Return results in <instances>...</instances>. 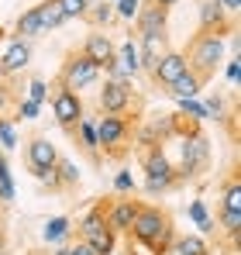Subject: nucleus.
Listing matches in <instances>:
<instances>
[{"label": "nucleus", "instance_id": "39448f33", "mask_svg": "<svg viewBox=\"0 0 241 255\" xmlns=\"http://www.w3.org/2000/svg\"><path fill=\"white\" fill-rule=\"evenodd\" d=\"M93 131H97V145L107 155H120L131 138V121H127V114H100L93 121Z\"/></svg>", "mask_w": 241, "mask_h": 255}, {"label": "nucleus", "instance_id": "20e7f679", "mask_svg": "<svg viewBox=\"0 0 241 255\" xmlns=\"http://www.w3.org/2000/svg\"><path fill=\"white\" fill-rule=\"evenodd\" d=\"M80 242L86 245H93L100 255H111L114 252V242H118V235L107 228V217H104V204H97V207H90V211L80 217Z\"/></svg>", "mask_w": 241, "mask_h": 255}, {"label": "nucleus", "instance_id": "ddd939ff", "mask_svg": "<svg viewBox=\"0 0 241 255\" xmlns=\"http://www.w3.org/2000/svg\"><path fill=\"white\" fill-rule=\"evenodd\" d=\"M165 24H169V10L159 7L155 0H141V7H138V14H134L138 38H141V35H159V31H165Z\"/></svg>", "mask_w": 241, "mask_h": 255}, {"label": "nucleus", "instance_id": "f3484780", "mask_svg": "<svg viewBox=\"0 0 241 255\" xmlns=\"http://www.w3.org/2000/svg\"><path fill=\"white\" fill-rule=\"evenodd\" d=\"M200 31L228 35V31H231V14H224L214 0H203V3H200Z\"/></svg>", "mask_w": 241, "mask_h": 255}, {"label": "nucleus", "instance_id": "a878e982", "mask_svg": "<svg viewBox=\"0 0 241 255\" xmlns=\"http://www.w3.org/2000/svg\"><path fill=\"white\" fill-rule=\"evenodd\" d=\"M55 176H59V186H62V190H69V186L80 183L76 162H73V159H62V155H59V162H55Z\"/></svg>", "mask_w": 241, "mask_h": 255}, {"label": "nucleus", "instance_id": "f704fd0d", "mask_svg": "<svg viewBox=\"0 0 241 255\" xmlns=\"http://www.w3.org/2000/svg\"><path fill=\"white\" fill-rule=\"evenodd\" d=\"M14 114H17V118H24V121H35V118L41 114V104L28 100V97H21V100H17V107H14Z\"/></svg>", "mask_w": 241, "mask_h": 255}, {"label": "nucleus", "instance_id": "72a5a7b5", "mask_svg": "<svg viewBox=\"0 0 241 255\" xmlns=\"http://www.w3.org/2000/svg\"><path fill=\"white\" fill-rule=\"evenodd\" d=\"M55 3H59V10H62L66 21H76V17L86 14V3H83V0H55Z\"/></svg>", "mask_w": 241, "mask_h": 255}, {"label": "nucleus", "instance_id": "e433bc0d", "mask_svg": "<svg viewBox=\"0 0 241 255\" xmlns=\"http://www.w3.org/2000/svg\"><path fill=\"white\" fill-rule=\"evenodd\" d=\"M28 100H35V104H45V100H48V83H45L41 76H35V80L28 83Z\"/></svg>", "mask_w": 241, "mask_h": 255}, {"label": "nucleus", "instance_id": "c03bdc74", "mask_svg": "<svg viewBox=\"0 0 241 255\" xmlns=\"http://www.w3.org/2000/svg\"><path fill=\"white\" fill-rule=\"evenodd\" d=\"M55 255H69V252H66V245H59V249H55Z\"/></svg>", "mask_w": 241, "mask_h": 255}, {"label": "nucleus", "instance_id": "a18cd8bd", "mask_svg": "<svg viewBox=\"0 0 241 255\" xmlns=\"http://www.w3.org/2000/svg\"><path fill=\"white\" fill-rule=\"evenodd\" d=\"M83 3H97V0H83Z\"/></svg>", "mask_w": 241, "mask_h": 255}, {"label": "nucleus", "instance_id": "bb28decb", "mask_svg": "<svg viewBox=\"0 0 241 255\" xmlns=\"http://www.w3.org/2000/svg\"><path fill=\"white\" fill-rule=\"evenodd\" d=\"M69 231H73L69 217H52L45 224V242H62V238H69Z\"/></svg>", "mask_w": 241, "mask_h": 255}, {"label": "nucleus", "instance_id": "2f4dec72", "mask_svg": "<svg viewBox=\"0 0 241 255\" xmlns=\"http://www.w3.org/2000/svg\"><path fill=\"white\" fill-rule=\"evenodd\" d=\"M190 217H193V224L200 228L203 235L214 231V221H210V214H207V207H203V200H193V204H190Z\"/></svg>", "mask_w": 241, "mask_h": 255}, {"label": "nucleus", "instance_id": "a19ab883", "mask_svg": "<svg viewBox=\"0 0 241 255\" xmlns=\"http://www.w3.org/2000/svg\"><path fill=\"white\" fill-rule=\"evenodd\" d=\"M214 3H217L224 14H238L241 10V0H214Z\"/></svg>", "mask_w": 241, "mask_h": 255}, {"label": "nucleus", "instance_id": "49530a36", "mask_svg": "<svg viewBox=\"0 0 241 255\" xmlns=\"http://www.w3.org/2000/svg\"><path fill=\"white\" fill-rule=\"evenodd\" d=\"M0 38H3V31H0Z\"/></svg>", "mask_w": 241, "mask_h": 255}, {"label": "nucleus", "instance_id": "cd10ccee", "mask_svg": "<svg viewBox=\"0 0 241 255\" xmlns=\"http://www.w3.org/2000/svg\"><path fill=\"white\" fill-rule=\"evenodd\" d=\"M217 211H241V179H231L221 193V207Z\"/></svg>", "mask_w": 241, "mask_h": 255}, {"label": "nucleus", "instance_id": "f03ea898", "mask_svg": "<svg viewBox=\"0 0 241 255\" xmlns=\"http://www.w3.org/2000/svg\"><path fill=\"white\" fill-rule=\"evenodd\" d=\"M183 55H186L190 73H197L203 83H207L217 73V66L224 62V35H217V31H197Z\"/></svg>", "mask_w": 241, "mask_h": 255}, {"label": "nucleus", "instance_id": "9b49d317", "mask_svg": "<svg viewBox=\"0 0 241 255\" xmlns=\"http://www.w3.org/2000/svg\"><path fill=\"white\" fill-rule=\"evenodd\" d=\"M134 214H138V200H131V197H118V200H111V204L104 207L107 228H111L114 235H127V231H131Z\"/></svg>", "mask_w": 241, "mask_h": 255}, {"label": "nucleus", "instance_id": "ea45409f", "mask_svg": "<svg viewBox=\"0 0 241 255\" xmlns=\"http://www.w3.org/2000/svg\"><path fill=\"white\" fill-rule=\"evenodd\" d=\"M66 252H69V255H100L93 245H86V242H73V245H66Z\"/></svg>", "mask_w": 241, "mask_h": 255}, {"label": "nucleus", "instance_id": "1a4fd4ad", "mask_svg": "<svg viewBox=\"0 0 241 255\" xmlns=\"http://www.w3.org/2000/svg\"><path fill=\"white\" fill-rule=\"evenodd\" d=\"M131 100H134L131 83H111V80L100 86V97H97L100 114H127L131 111Z\"/></svg>", "mask_w": 241, "mask_h": 255}, {"label": "nucleus", "instance_id": "393cba45", "mask_svg": "<svg viewBox=\"0 0 241 255\" xmlns=\"http://www.w3.org/2000/svg\"><path fill=\"white\" fill-rule=\"evenodd\" d=\"M217 221H221L224 235L231 238V245L238 249V235H241V211H217Z\"/></svg>", "mask_w": 241, "mask_h": 255}, {"label": "nucleus", "instance_id": "423d86ee", "mask_svg": "<svg viewBox=\"0 0 241 255\" xmlns=\"http://www.w3.org/2000/svg\"><path fill=\"white\" fill-rule=\"evenodd\" d=\"M97 80H100V69H97L83 52H73V55L62 62V73H59V86H62V90L80 93L86 86H93Z\"/></svg>", "mask_w": 241, "mask_h": 255}, {"label": "nucleus", "instance_id": "9d476101", "mask_svg": "<svg viewBox=\"0 0 241 255\" xmlns=\"http://www.w3.org/2000/svg\"><path fill=\"white\" fill-rule=\"evenodd\" d=\"M80 52L90 59V62H93V66H97V69H100V73H104V69H111V66H114L118 45L111 42V35H107V31H93V35L83 42Z\"/></svg>", "mask_w": 241, "mask_h": 255}, {"label": "nucleus", "instance_id": "0eeeda50", "mask_svg": "<svg viewBox=\"0 0 241 255\" xmlns=\"http://www.w3.org/2000/svg\"><path fill=\"white\" fill-rule=\"evenodd\" d=\"M207 162H210V145H207V138H203L200 131H197V134H186V138H183V162H179L176 176H179V179H193V176L203 172Z\"/></svg>", "mask_w": 241, "mask_h": 255}, {"label": "nucleus", "instance_id": "6ab92c4d", "mask_svg": "<svg viewBox=\"0 0 241 255\" xmlns=\"http://www.w3.org/2000/svg\"><path fill=\"white\" fill-rule=\"evenodd\" d=\"M162 255H210V249H207L203 235H176Z\"/></svg>", "mask_w": 241, "mask_h": 255}, {"label": "nucleus", "instance_id": "dca6fc26", "mask_svg": "<svg viewBox=\"0 0 241 255\" xmlns=\"http://www.w3.org/2000/svg\"><path fill=\"white\" fill-rule=\"evenodd\" d=\"M114 66H118L127 80H134V76L145 69V66H141V48H138V42H134V38H124V42H120L118 55H114Z\"/></svg>", "mask_w": 241, "mask_h": 255}, {"label": "nucleus", "instance_id": "f8f14e48", "mask_svg": "<svg viewBox=\"0 0 241 255\" xmlns=\"http://www.w3.org/2000/svg\"><path fill=\"white\" fill-rule=\"evenodd\" d=\"M148 73H152V80H155L159 86H172L179 76L190 73V66H186V55H183V52H172V48H169Z\"/></svg>", "mask_w": 241, "mask_h": 255}, {"label": "nucleus", "instance_id": "4468645a", "mask_svg": "<svg viewBox=\"0 0 241 255\" xmlns=\"http://www.w3.org/2000/svg\"><path fill=\"white\" fill-rule=\"evenodd\" d=\"M55 162H59V148L48 138H31L28 141V169L35 172V176L55 169Z\"/></svg>", "mask_w": 241, "mask_h": 255}, {"label": "nucleus", "instance_id": "37998d69", "mask_svg": "<svg viewBox=\"0 0 241 255\" xmlns=\"http://www.w3.org/2000/svg\"><path fill=\"white\" fill-rule=\"evenodd\" d=\"M155 3H159V7H165V10H169V7H172V3H179V0H155Z\"/></svg>", "mask_w": 241, "mask_h": 255}, {"label": "nucleus", "instance_id": "4be33fe9", "mask_svg": "<svg viewBox=\"0 0 241 255\" xmlns=\"http://www.w3.org/2000/svg\"><path fill=\"white\" fill-rule=\"evenodd\" d=\"M83 21H90L97 31H104L111 21H114V3H107V0H97V3H86V14H83Z\"/></svg>", "mask_w": 241, "mask_h": 255}, {"label": "nucleus", "instance_id": "a211bd4d", "mask_svg": "<svg viewBox=\"0 0 241 255\" xmlns=\"http://www.w3.org/2000/svg\"><path fill=\"white\" fill-rule=\"evenodd\" d=\"M138 48H141V66L152 69L162 55L169 52V35H165V31H159V35H141V38H138Z\"/></svg>", "mask_w": 241, "mask_h": 255}, {"label": "nucleus", "instance_id": "412c9836", "mask_svg": "<svg viewBox=\"0 0 241 255\" xmlns=\"http://www.w3.org/2000/svg\"><path fill=\"white\" fill-rule=\"evenodd\" d=\"M203 86H207V83H203L197 73H186V76H179L176 83L169 86L165 93H169V97H176V100H190V97H200Z\"/></svg>", "mask_w": 241, "mask_h": 255}, {"label": "nucleus", "instance_id": "58836bf2", "mask_svg": "<svg viewBox=\"0 0 241 255\" xmlns=\"http://www.w3.org/2000/svg\"><path fill=\"white\" fill-rule=\"evenodd\" d=\"M203 111H207V118L224 121V100H221V97H207V100H203Z\"/></svg>", "mask_w": 241, "mask_h": 255}, {"label": "nucleus", "instance_id": "7ed1b4c3", "mask_svg": "<svg viewBox=\"0 0 241 255\" xmlns=\"http://www.w3.org/2000/svg\"><path fill=\"white\" fill-rule=\"evenodd\" d=\"M176 183H179V176L172 169L169 155L162 152V145L148 148V152H145V193L159 197V193H169Z\"/></svg>", "mask_w": 241, "mask_h": 255}, {"label": "nucleus", "instance_id": "aec40b11", "mask_svg": "<svg viewBox=\"0 0 241 255\" xmlns=\"http://www.w3.org/2000/svg\"><path fill=\"white\" fill-rule=\"evenodd\" d=\"M14 35L21 38V42H31V38H41V21H38V7H28L21 17H17V24H14Z\"/></svg>", "mask_w": 241, "mask_h": 255}, {"label": "nucleus", "instance_id": "5701e85b", "mask_svg": "<svg viewBox=\"0 0 241 255\" xmlns=\"http://www.w3.org/2000/svg\"><path fill=\"white\" fill-rule=\"evenodd\" d=\"M38 21H41V35H48V31H55L59 24H66V17H62V10H59L55 0H41L38 3Z\"/></svg>", "mask_w": 241, "mask_h": 255}, {"label": "nucleus", "instance_id": "4c0bfd02", "mask_svg": "<svg viewBox=\"0 0 241 255\" xmlns=\"http://www.w3.org/2000/svg\"><path fill=\"white\" fill-rule=\"evenodd\" d=\"M114 190H118V197H127V193H134V176L124 169L114 176Z\"/></svg>", "mask_w": 241, "mask_h": 255}, {"label": "nucleus", "instance_id": "6e6552de", "mask_svg": "<svg viewBox=\"0 0 241 255\" xmlns=\"http://www.w3.org/2000/svg\"><path fill=\"white\" fill-rule=\"evenodd\" d=\"M52 114H55V121L66 128V131H73L83 121V97L73 93V90L55 86V93H52Z\"/></svg>", "mask_w": 241, "mask_h": 255}, {"label": "nucleus", "instance_id": "c85d7f7f", "mask_svg": "<svg viewBox=\"0 0 241 255\" xmlns=\"http://www.w3.org/2000/svg\"><path fill=\"white\" fill-rule=\"evenodd\" d=\"M14 179H10V166H7V155L0 152V204H10L14 200Z\"/></svg>", "mask_w": 241, "mask_h": 255}, {"label": "nucleus", "instance_id": "c9c22d12", "mask_svg": "<svg viewBox=\"0 0 241 255\" xmlns=\"http://www.w3.org/2000/svg\"><path fill=\"white\" fill-rule=\"evenodd\" d=\"M138 7H141V0H118V3H114V17H124V21H134Z\"/></svg>", "mask_w": 241, "mask_h": 255}, {"label": "nucleus", "instance_id": "c756f323", "mask_svg": "<svg viewBox=\"0 0 241 255\" xmlns=\"http://www.w3.org/2000/svg\"><path fill=\"white\" fill-rule=\"evenodd\" d=\"M176 114H183V118H193L197 125L207 121V111H203V100L200 97H190V100H179V111Z\"/></svg>", "mask_w": 241, "mask_h": 255}, {"label": "nucleus", "instance_id": "de8ad7c7", "mask_svg": "<svg viewBox=\"0 0 241 255\" xmlns=\"http://www.w3.org/2000/svg\"><path fill=\"white\" fill-rule=\"evenodd\" d=\"M0 255H3V252H0Z\"/></svg>", "mask_w": 241, "mask_h": 255}, {"label": "nucleus", "instance_id": "79ce46f5", "mask_svg": "<svg viewBox=\"0 0 241 255\" xmlns=\"http://www.w3.org/2000/svg\"><path fill=\"white\" fill-rule=\"evenodd\" d=\"M224 73H228V80H231V83H238V76H241V62H238V55H235V59L228 62V69H224Z\"/></svg>", "mask_w": 241, "mask_h": 255}, {"label": "nucleus", "instance_id": "2eb2a0df", "mask_svg": "<svg viewBox=\"0 0 241 255\" xmlns=\"http://www.w3.org/2000/svg\"><path fill=\"white\" fill-rule=\"evenodd\" d=\"M28 62H31V42H21V38H14V42L7 45L3 59H0V76L7 80V76L21 73Z\"/></svg>", "mask_w": 241, "mask_h": 255}, {"label": "nucleus", "instance_id": "f257e3e1", "mask_svg": "<svg viewBox=\"0 0 241 255\" xmlns=\"http://www.w3.org/2000/svg\"><path fill=\"white\" fill-rule=\"evenodd\" d=\"M127 235H131V242L145 245L152 255H162L165 249H169V242L176 238L169 211H162V207H155V204H138L134 224H131Z\"/></svg>", "mask_w": 241, "mask_h": 255}, {"label": "nucleus", "instance_id": "7c9ffc66", "mask_svg": "<svg viewBox=\"0 0 241 255\" xmlns=\"http://www.w3.org/2000/svg\"><path fill=\"white\" fill-rule=\"evenodd\" d=\"M17 100H21V97L14 93V86L0 80V118H10V114H14V107H17Z\"/></svg>", "mask_w": 241, "mask_h": 255}, {"label": "nucleus", "instance_id": "473e14b6", "mask_svg": "<svg viewBox=\"0 0 241 255\" xmlns=\"http://www.w3.org/2000/svg\"><path fill=\"white\" fill-rule=\"evenodd\" d=\"M0 145L10 152V148H17V131H14V121L10 118H0Z\"/></svg>", "mask_w": 241, "mask_h": 255}, {"label": "nucleus", "instance_id": "b1692460", "mask_svg": "<svg viewBox=\"0 0 241 255\" xmlns=\"http://www.w3.org/2000/svg\"><path fill=\"white\" fill-rule=\"evenodd\" d=\"M73 131L80 134L83 152H86V155H90V159L97 162V159H100V145H97V131H93V121H86V118H83V121H80L76 128H73Z\"/></svg>", "mask_w": 241, "mask_h": 255}]
</instances>
